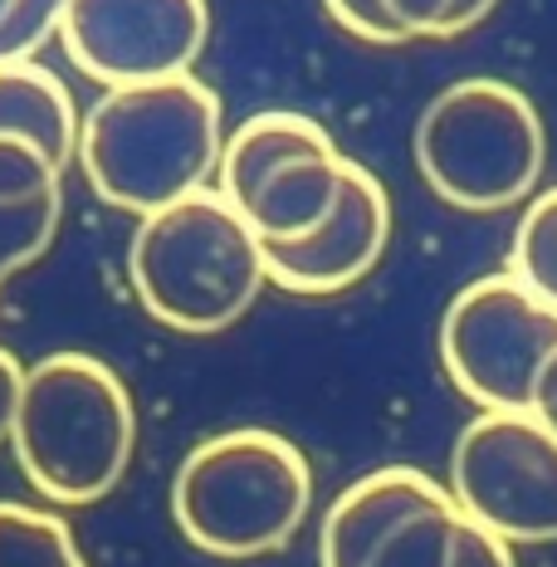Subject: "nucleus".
I'll use <instances>...</instances> for the list:
<instances>
[{"mask_svg": "<svg viewBox=\"0 0 557 567\" xmlns=\"http://www.w3.org/2000/svg\"><path fill=\"white\" fill-rule=\"evenodd\" d=\"M220 113L216 89L196 74L103 89V99L79 117L74 157L109 206L152 216L210 186L225 142Z\"/></svg>", "mask_w": 557, "mask_h": 567, "instance_id": "obj_1", "label": "nucleus"}, {"mask_svg": "<svg viewBox=\"0 0 557 567\" xmlns=\"http://www.w3.org/2000/svg\"><path fill=\"white\" fill-rule=\"evenodd\" d=\"M10 445L40 499L64 509L99 504L133 465L137 406L109 362L50 352L20 377Z\"/></svg>", "mask_w": 557, "mask_h": 567, "instance_id": "obj_2", "label": "nucleus"}, {"mask_svg": "<svg viewBox=\"0 0 557 567\" xmlns=\"http://www.w3.org/2000/svg\"><path fill=\"white\" fill-rule=\"evenodd\" d=\"M137 303L176 333H220L255 309L265 289V245L216 186L137 216L127 245Z\"/></svg>", "mask_w": 557, "mask_h": 567, "instance_id": "obj_3", "label": "nucleus"}, {"mask_svg": "<svg viewBox=\"0 0 557 567\" xmlns=\"http://www.w3.org/2000/svg\"><path fill=\"white\" fill-rule=\"evenodd\" d=\"M313 470L279 431H220L182 460L172 480V518L210 558L245 563L279 553L303 528Z\"/></svg>", "mask_w": 557, "mask_h": 567, "instance_id": "obj_4", "label": "nucleus"}, {"mask_svg": "<svg viewBox=\"0 0 557 567\" xmlns=\"http://www.w3.org/2000/svg\"><path fill=\"white\" fill-rule=\"evenodd\" d=\"M548 162V133L524 89L474 74L441 89L416 123V167L455 210L528 200Z\"/></svg>", "mask_w": 557, "mask_h": 567, "instance_id": "obj_5", "label": "nucleus"}, {"mask_svg": "<svg viewBox=\"0 0 557 567\" xmlns=\"http://www.w3.org/2000/svg\"><path fill=\"white\" fill-rule=\"evenodd\" d=\"M348 152L323 123L289 109L255 113L220 142L216 192L259 245H293L333 216Z\"/></svg>", "mask_w": 557, "mask_h": 567, "instance_id": "obj_6", "label": "nucleus"}, {"mask_svg": "<svg viewBox=\"0 0 557 567\" xmlns=\"http://www.w3.org/2000/svg\"><path fill=\"white\" fill-rule=\"evenodd\" d=\"M557 352V309L514 275H484L450 299L441 362L479 411H528L538 372Z\"/></svg>", "mask_w": 557, "mask_h": 567, "instance_id": "obj_7", "label": "nucleus"}, {"mask_svg": "<svg viewBox=\"0 0 557 567\" xmlns=\"http://www.w3.org/2000/svg\"><path fill=\"white\" fill-rule=\"evenodd\" d=\"M460 518L514 543H557V441L533 411H479L450 455Z\"/></svg>", "mask_w": 557, "mask_h": 567, "instance_id": "obj_8", "label": "nucleus"}, {"mask_svg": "<svg viewBox=\"0 0 557 567\" xmlns=\"http://www.w3.org/2000/svg\"><path fill=\"white\" fill-rule=\"evenodd\" d=\"M460 524L441 480L386 465L352 480L323 514L318 567H450Z\"/></svg>", "mask_w": 557, "mask_h": 567, "instance_id": "obj_9", "label": "nucleus"}, {"mask_svg": "<svg viewBox=\"0 0 557 567\" xmlns=\"http://www.w3.org/2000/svg\"><path fill=\"white\" fill-rule=\"evenodd\" d=\"M69 64L103 89L192 74L210 40L206 0H69L59 25Z\"/></svg>", "mask_w": 557, "mask_h": 567, "instance_id": "obj_10", "label": "nucleus"}, {"mask_svg": "<svg viewBox=\"0 0 557 567\" xmlns=\"http://www.w3.org/2000/svg\"><path fill=\"white\" fill-rule=\"evenodd\" d=\"M391 240V200L362 162L348 157L333 216L293 245H265V279L289 293H342L377 269Z\"/></svg>", "mask_w": 557, "mask_h": 567, "instance_id": "obj_11", "label": "nucleus"}, {"mask_svg": "<svg viewBox=\"0 0 557 567\" xmlns=\"http://www.w3.org/2000/svg\"><path fill=\"white\" fill-rule=\"evenodd\" d=\"M0 137H25L59 172L74 162L79 109L69 99L64 79L50 74L34 59L0 64Z\"/></svg>", "mask_w": 557, "mask_h": 567, "instance_id": "obj_12", "label": "nucleus"}, {"mask_svg": "<svg viewBox=\"0 0 557 567\" xmlns=\"http://www.w3.org/2000/svg\"><path fill=\"white\" fill-rule=\"evenodd\" d=\"M0 567H89L69 524L34 504H0Z\"/></svg>", "mask_w": 557, "mask_h": 567, "instance_id": "obj_13", "label": "nucleus"}, {"mask_svg": "<svg viewBox=\"0 0 557 567\" xmlns=\"http://www.w3.org/2000/svg\"><path fill=\"white\" fill-rule=\"evenodd\" d=\"M504 275H514L524 289H533L543 303L557 309V186L528 200L524 220L514 230V245H508Z\"/></svg>", "mask_w": 557, "mask_h": 567, "instance_id": "obj_14", "label": "nucleus"}, {"mask_svg": "<svg viewBox=\"0 0 557 567\" xmlns=\"http://www.w3.org/2000/svg\"><path fill=\"white\" fill-rule=\"evenodd\" d=\"M59 216H64V192H44L34 200L0 206V279L30 269L34 259L50 250Z\"/></svg>", "mask_w": 557, "mask_h": 567, "instance_id": "obj_15", "label": "nucleus"}, {"mask_svg": "<svg viewBox=\"0 0 557 567\" xmlns=\"http://www.w3.org/2000/svg\"><path fill=\"white\" fill-rule=\"evenodd\" d=\"M69 0H6L0 6V64L34 59L64 25Z\"/></svg>", "mask_w": 557, "mask_h": 567, "instance_id": "obj_16", "label": "nucleus"}, {"mask_svg": "<svg viewBox=\"0 0 557 567\" xmlns=\"http://www.w3.org/2000/svg\"><path fill=\"white\" fill-rule=\"evenodd\" d=\"M59 172L34 142L25 137H0V206L34 200L44 192H59Z\"/></svg>", "mask_w": 557, "mask_h": 567, "instance_id": "obj_17", "label": "nucleus"}, {"mask_svg": "<svg viewBox=\"0 0 557 567\" xmlns=\"http://www.w3.org/2000/svg\"><path fill=\"white\" fill-rule=\"evenodd\" d=\"M455 0H382L386 25L396 30V40H441L445 16Z\"/></svg>", "mask_w": 557, "mask_h": 567, "instance_id": "obj_18", "label": "nucleus"}, {"mask_svg": "<svg viewBox=\"0 0 557 567\" xmlns=\"http://www.w3.org/2000/svg\"><path fill=\"white\" fill-rule=\"evenodd\" d=\"M323 10L333 16V25H342L367 44H401L396 30H391L382 16V0H323Z\"/></svg>", "mask_w": 557, "mask_h": 567, "instance_id": "obj_19", "label": "nucleus"}, {"mask_svg": "<svg viewBox=\"0 0 557 567\" xmlns=\"http://www.w3.org/2000/svg\"><path fill=\"white\" fill-rule=\"evenodd\" d=\"M450 567H518V558L504 538L484 534L479 524L465 518V524H460V543H455V563Z\"/></svg>", "mask_w": 557, "mask_h": 567, "instance_id": "obj_20", "label": "nucleus"}, {"mask_svg": "<svg viewBox=\"0 0 557 567\" xmlns=\"http://www.w3.org/2000/svg\"><path fill=\"white\" fill-rule=\"evenodd\" d=\"M20 377H25V368H20V362L10 358L6 348H0V445L10 441V421H16V396H20Z\"/></svg>", "mask_w": 557, "mask_h": 567, "instance_id": "obj_21", "label": "nucleus"}, {"mask_svg": "<svg viewBox=\"0 0 557 567\" xmlns=\"http://www.w3.org/2000/svg\"><path fill=\"white\" fill-rule=\"evenodd\" d=\"M528 411H533V416H538L543 425H548V431H553V441H557V352L548 358V368L538 372V386H533Z\"/></svg>", "mask_w": 557, "mask_h": 567, "instance_id": "obj_22", "label": "nucleus"}, {"mask_svg": "<svg viewBox=\"0 0 557 567\" xmlns=\"http://www.w3.org/2000/svg\"><path fill=\"white\" fill-rule=\"evenodd\" d=\"M494 6H499V0H455V6H450V16H445L441 40H455V34H465V30L479 25V20H489Z\"/></svg>", "mask_w": 557, "mask_h": 567, "instance_id": "obj_23", "label": "nucleus"}]
</instances>
